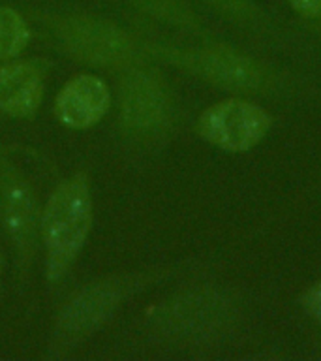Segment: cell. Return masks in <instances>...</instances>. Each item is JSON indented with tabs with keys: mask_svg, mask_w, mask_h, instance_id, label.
Returning a JSON list of instances; mask_svg holds the SVG:
<instances>
[{
	"mask_svg": "<svg viewBox=\"0 0 321 361\" xmlns=\"http://www.w3.org/2000/svg\"><path fill=\"white\" fill-rule=\"evenodd\" d=\"M90 211L89 188L81 179L62 185L51 197L44 216V237L53 279L64 273L83 245L90 228Z\"/></svg>",
	"mask_w": 321,
	"mask_h": 361,
	"instance_id": "1",
	"label": "cell"
},
{
	"mask_svg": "<svg viewBox=\"0 0 321 361\" xmlns=\"http://www.w3.org/2000/svg\"><path fill=\"white\" fill-rule=\"evenodd\" d=\"M270 124L272 118L263 107L231 98L214 104L203 113L199 134L224 151L244 152L263 140Z\"/></svg>",
	"mask_w": 321,
	"mask_h": 361,
	"instance_id": "2",
	"label": "cell"
},
{
	"mask_svg": "<svg viewBox=\"0 0 321 361\" xmlns=\"http://www.w3.org/2000/svg\"><path fill=\"white\" fill-rule=\"evenodd\" d=\"M182 64L201 78L231 90H258L267 83V73L258 62L227 49L194 51L180 56Z\"/></svg>",
	"mask_w": 321,
	"mask_h": 361,
	"instance_id": "3",
	"label": "cell"
},
{
	"mask_svg": "<svg viewBox=\"0 0 321 361\" xmlns=\"http://www.w3.org/2000/svg\"><path fill=\"white\" fill-rule=\"evenodd\" d=\"M109 106V92L100 79L81 75L64 87L56 100V115L73 128H84L98 123Z\"/></svg>",
	"mask_w": 321,
	"mask_h": 361,
	"instance_id": "4",
	"label": "cell"
},
{
	"mask_svg": "<svg viewBox=\"0 0 321 361\" xmlns=\"http://www.w3.org/2000/svg\"><path fill=\"white\" fill-rule=\"evenodd\" d=\"M117 288L111 284H101L92 290H87L62 314L58 333L62 337L77 338L84 333L92 331L103 318H107V314L117 303Z\"/></svg>",
	"mask_w": 321,
	"mask_h": 361,
	"instance_id": "5",
	"label": "cell"
},
{
	"mask_svg": "<svg viewBox=\"0 0 321 361\" xmlns=\"http://www.w3.org/2000/svg\"><path fill=\"white\" fill-rule=\"evenodd\" d=\"M42 79L30 64H13L0 70V109L25 117L38 107Z\"/></svg>",
	"mask_w": 321,
	"mask_h": 361,
	"instance_id": "6",
	"label": "cell"
},
{
	"mask_svg": "<svg viewBox=\"0 0 321 361\" xmlns=\"http://www.w3.org/2000/svg\"><path fill=\"white\" fill-rule=\"evenodd\" d=\"M68 42L87 59L111 62L126 55V39L115 28L94 21H73L68 27Z\"/></svg>",
	"mask_w": 321,
	"mask_h": 361,
	"instance_id": "7",
	"label": "cell"
},
{
	"mask_svg": "<svg viewBox=\"0 0 321 361\" xmlns=\"http://www.w3.org/2000/svg\"><path fill=\"white\" fill-rule=\"evenodd\" d=\"M2 192H4L6 224L10 228L17 245L25 250L34 241L36 219H34L32 194L15 173L6 175Z\"/></svg>",
	"mask_w": 321,
	"mask_h": 361,
	"instance_id": "8",
	"label": "cell"
},
{
	"mask_svg": "<svg viewBox=\"0 0 321 361\" xmlns=\"http://www.w3.org/2000/svg\"><path fill=\"white\" fill-rule=\"evenodd\" d=\"M165 100L154 79L137 73L130 79L124 98V115L134 126H151L162 117Z\"/></svg>",
	"mask_w": 321,
	"mask_h": 361,
	"instance_id": "9",
	"label": "cell"
},
{
	"mask_svg": "<svg viewBox=\"0 0 321 361\" xmlns=\"http://www.w3.org/2000/svg\"><path fill=\"white\" fill-rule=\"evenodd\" d=\"M28 30L17 11L0 8V59L17 55L25 47Z\"/></svg>",
	"mask_w": 321,
	"mask_h": 361,
	"instance_id": "10",
	"label": "cell"
},
{
	"mask_svg": "<svg viewBox=\"0 0 321 361\" xmlns=\"http://www.w3.org/2000/svg\"><path fill=\"white\" fill-rule=\"evenodd\" d=\"M207 2L237 21L258 19V8L252 4V0H207Z\"/></svg>",
	"mask_w": 321,
	"mask_h": 361,
	"instance_id": "11",
	"label": "cell"
},
{
	"mask_svg": "<svg viewBox=\"0 0 321 361\" xmlns=\"http://www.w3.org/2000/svg\"><path fill=\"white\" fill-rule=\"evenodd\" d=\"M306 309L312 316H314V320H317L321 324V282H317L312 290L306 295Z\"/></svg>",
	"mask_w": 321,
	"mask_h": 361,
	"instance_id": "12",
	"label": "cell"
},
{
	"mask_svg": "<svg viewBox=\"0 0 321 361\" xmlns=\"http://www.w3.org/2000/svg\"><path fill=\"white\" fill-rule=\"evenodd\" d=\"M293 10L306 17H321V0H289Z\"/></svg>",
	"mask_w": 321,
	"mask_h": 361,
	"instance_id": "13",
	"label": "cell"
}]
</instances>
